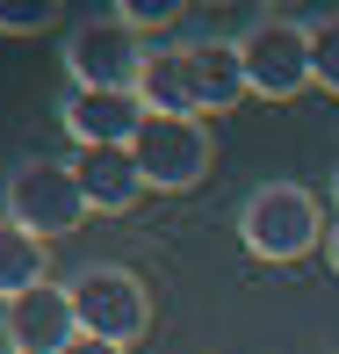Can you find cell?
I'll return each mask as SVG.
<instances>
[{"instance_id":"1","label":"cell","mask_w":339,"mask_h":354,"mask_svg":"<svg viewBox=\"0 0 339 354\" xmlns=\"http://www.w3.org/2000/svg\"><path fill=\"white\" fill-rule=\"evenodd\" d=\"M325 239V217H318V196L296 181H267L238 203V246L267 268H289Z\"/></svg>"},{"instance_id":"2","label":"cell","mask_w":339,"mask_h":354,"mask_svg":"<svg viewBox=\"0 0 339 354\" xmlns=\"http://www.w3.org/2000/svg\"><path fill=\"white\" fill-rule=\"evenodd\" d=\"M238 66H246V94L260 102H296L303 87H318L311 73V22L296 15H253L238 29Z\"/></svg>"},{"instance_id":"3","label":"cell","mask_w":339,"mask_h":354,"mask_svg":"<svg viewBox=\"0 0 339 354\" xmlns=\"http://www.w3.org/2000/svg\"><path fill=\"white\" fill-rule=\"evenodd\" d=\"M0 217H14L22 232H37L43 246H51V239L79 232V224H87L94 210H87V196H79V174H72V159H22V167L8 174Z\"/></svg>"},{"instance_id":"4","label":"cell","mask_w":339,"mask_h":354,"mask_svg":"<svg viewBox=\"0 0 339 354\" xmlns=\"http://www.w3.org/2000/svg\"><path fill=\"white\" fill-rule=\"evenodd\" d=\"M144 58H152V44L116 15H87L66 29V73L79 94H137Z\"/></svg>"},{"instance_id":"5","label":"cell","mask_w":339,"mask_h":354,"mask_svg":"<svg viewBox=\"0 0 339 354\" xmlns=\"http://www.w3.org/2000/svg\"><path fill=\"white\" fill-rule=\"evenodd\" d=\"M66 289H72L79 333H94V340L130 347V340H144V333H152V289H144L130 268H116V261H87Z\"/></svg>"},{"instance_id":"6","label":"cell","mask_w":339,"mask_h":354,"mask_svg":"<svg viewBox=\"0 0 339 354\" xmlns=\"http://www.w3.org/2000/svg\"><path fill=\"white\" fill-rule=\"evenodd\" d=\"M130 152H137L144 188H159V196H188V188L209 174L217 145H209V123L202 116H144V131H137Z\"/></svg>"},{"instance_id":"7","label":"cell","mask_w":339,"mask_h":354,"mask_svg":"<svg viewBox=\"0 0 339 354\" xmlns=\"http://www.w3.org/2000/svg\"><path fill=\"white\" fill-rule=\"evenodd\" d=\"M0 333H8L14 354H66L79 340V311H72V289L66 282H43L29 297H14L0 311Z\"/></svg>"},{"instance_id":"8","label":"cell","mask_w":339,"mask_h":354,"mask_svg":"<svg viewBox=\"0 0 339 354\" xmlns=\"http://www.w3.org/2000/svg\"><path fill=\"white\" fill-rule=\"evenodd\" d=\"M58 123H66V138L79 152H101V145H137L144 131V102L137 94H66V109H58Z\"/></svg>"},{"instance_id":"9","label":"cell","mask_w":339,"mask_h":354,"mask_svg":"<svg viewBox=\"0 0 339 354\" xmlns=\"http://www.w3.org/2000/svg\"><path fill=\"white\" fill-rule=\"evenodd\" d=\"M188 51V94H195V116H224V109L246 102V66H238V37H195Z\"/></svg>"},{"instance_id":"10","label":"cell","mask_w":339,"mask_h":354,"mask_svg":"<svg viewBox=\"0 0 339 354\" xmlns=\"http://www.w3.org/2000/svg\"><path fill=\"white\" fill-rule=\"evenodd\" d=\"M72 174H79V196H87L94 217H123V210H137V196H144V174H137V152H130V145L79 152Z\"/></svg>"},{"instance_id":"11","label":"cell","mask_w":339,"mask_h":354,"mask_svg":"<svg viewBox=\"0 0 339 354\" xmlns=\"http://www.w3.org/2000/svg\"><path fill=\"white\" fill-rule=\"evenodd\" d=\"M43 282H51V246L37 232H22L14 217H0V311L14 297H29V289H43Z\"/></svg>"},{"instance_id":"12","label":"cell","mask_w":339,"mask_h":354,"mask_svg":"<svg viewBox=\"0 0 339 354\" xmlns=\"http://www.w3.org/2000/svg\"><path fill=\"white\" fill-rule=\"evenodd\" d=\"M137 102H144V116H195L181 44H152V58H144V73H137Z\"/></svg>"},{"instance_id":"13","label":"cell","mask_w":339,"mask_h":354,"mask_svg":"<svg viewBox=\"0 0 339 354\" xmlns=\"http://www.w3.org/2000/svg\"><path fill=\"white\" fill-rule=\"evenodd\" d=\"M311 73H318L325 94H339V8L311 22Z\"/></svg>"},{"instance_id":"14","label":"cell","mask_w":339,"mask_h":354,"mask_svg":"<svg viewBox=\"0 0 339 354\" xmlns=\"http://www.w3.org/2000/svg\"><path fill=\"white\" fill-rule=\"evenodd\" d=\"M58 22V0H0V29L8 37H37Z\"/></svg>"},{"instance_id":"15","label":"cell","mask_w":339,"mask_h":354,"mask_svg":"<svg viewBox=\"0 0 339 354\" xmlns=\"http://www.w3.org/2000/svg\"><path fill=\"white\" fill-rule=\"evenodd\" d=\"M116 22H130L137 37L144 29H173L181 22V0H116Z\"/></svg>"},{"instance_id":"16","label":"cell","mask_w":339,"mask_h":354,"mask_svg":"<svg viewBox=\"0 0 339 354\" xmlns=\"http://www.w3.org/2000/svg\"><path fill=\"white\" fill-rule=\"evenodd\" d=\"M66 354H130V347H116V340H94V333H79V340Z\"/></svg>"},{"instance_id":"17","label":"cell","mask_w":339,"mask_h":354,"mask_svg":"<svg viewBox=\"0 0 339 354\" xmlns=\"http://www.w3.org/2000/svg\"><path fill=\"white\" fill-rule=\"evenodd\" d=\"M325 261H332V275H339V224L325 232Z\"/></svg>"},{"instance_id":"18","label":"cell","mask_w":339,"mask_h":354,"mask_svg":"<svg viewBox=\"0 0 339 354\" xmlns=\"http://www.w3.org/2000/svg\"><path fill=\"white\" fill-rule=\"evenodd\" d=\"M332 210H339V174H332Z\"/></svg>"},{"instance_id":"19","label":"cell","mask_w":339,"mask_h":354,"mask_svg":"<svg viewBox=\"0 0 339 354\" xmlns=\"http://www.w3.org/2000/svg\"><path fill=\"white\" fill-rule=\"evenodd\" d=\"M0 354H14V347H0Z\"/></svg>"}]
</instances>
